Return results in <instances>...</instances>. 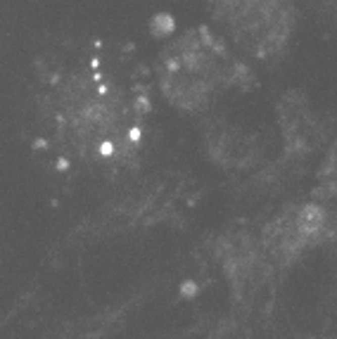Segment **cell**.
<instances>
[{
  "instance_id": "7a4b0ae2",
  "label": "cell",
  "mask_w": 337,
  "mask_h": 339,
  "mask_svg": "<svg viewBox=\"0 0 337 339\" xmlns=\"http://www.w3.org/2000/svg\"><path fill=\"white\" fill-rule=\"evenodd\" d=\"M150 78L155 92L169 107L197 116L247 90L254 81V64L207 22L192 24L164 43Z\"/></svg>"
},
{
  "instance_id": "6da1fadb",
  "label": "cell",
  "mask_w": 337,
  "mask_h": 339,
  "mask_svg": "<svg viewBox=\"0 0 337 339\" xmlns=\"http://www.w3.org/2000/svg\"><path fill=\"white\" fill-rule=\"evenodd\" d=\"M152 92V78L112 43H76L40 69L36 119L67 159L114 173L145 147Z\"/></svg>"
},
{
  "instance_id": "3957f363",
  "label": "cell",
  "mask_w": 337,
  "mask_h": 339,
  "mask_svg": "<svg viewBox=\"0 0 337 339\" xmlns=\"http://www.w3.org/2000/svg\"><path fill=\"white\" fill-rule=\"evenodd\" d=\"M209 24L250 64L280 62L299 31L292 0H207Z\"/></svg>"
}]
</instances>
